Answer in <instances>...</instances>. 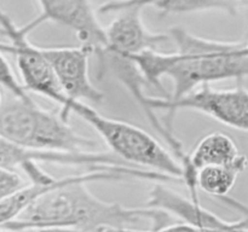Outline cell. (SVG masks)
Returning <instances> with one entry per match:
<instances>
[{"label":"cell","mask_w":248,"mask_h":232,"mask_svg":"<svg viewBox=\"0 0 248 232\" xmlns=\"http://www.w3.org/2000/svg\"><path fill=\"white\" fill-rule=\"evenodd\" d=\"M0 87H1V86H0ZM2 103H4V102H2V93H1V89H0V108H1Z\"/></svg>","instance_id":"19"},{"label":"cell","mask_w":248,"mask_h":232,"mask_svg":"<svg viewBox=\"0 0 248 232\" xmlns=\"http://www.w3.org/2000/svg\"><path fill=\"white\" fill-rule=\"evenodd\" d=\"M241 4L240 0H110L99 6V14L119 12L127 7L153 6L165 14H189L206 10H223L235 14Z\"/></svg>","instance_id":"12"},{"label":"cell","mask_w":248,"mask_h":232,"mask_svg":"<svg viewBox=\"0 0 248 232\" xmlns=\"http://www.w3.org/2000/svg\"><path fill=\"white\" fill-rule=\"evenodd\" d=\"M239 210H241V212L245 213V214H248V207H247V205H245L244 203H242V204L240 205ZM246 232H248V230H246Z\"/></svg>","instance_id":"17"},{"label":"cell","mask_w":248,"mask_h":232,"mask_svg":"<svg viewBox=\"0 0 248 232\" xmlns=\"http://www.w3.org/2000/svg\"><path fill=\"white\" fill-rule=\"evenodd\" d=\"M0 86L4 87L6 91L11 93V96L16 97V98L23 99V101H31V99L28 92L24 89L21 82L17 80L16 75L12 72L11 65L5 58L1 48H0Z\"/></svg>","instance_id":"14"},{"label":"cell","mask_w":248,"mask_h":232,"mask_svg":"<svg viewBox=\"0 0 248 232\" xmlns=\"http://www.w3.org/2000/svg\"><path fill=\"white\" fill-rule=\"evenodd\" d=\"M28 185L17 171L0 167V201L15 195Z\"/></svg>","instance_id":"15"},{"label":"cell","mask_w":248,"mask_h":232,"mask_svg":"<svg viewBox=\"0 0 248 232\" xmlns=\"http://www.w3.org/2000/svg\"><path fill=\"white\" fill-rule=\"evenodd\" d=\"M140 7H127L116 12L107 28L106 52L118 56H130L147 50H155L170 40L169 35L153 33L144 26Z\"/></svg>","instance_id":"9"},{"label":"cell","mask_w":248,"mask_h":232,"mask_svg":"<svg viewBox=\"0 0 248 232\" xmlns=\"http://www.w3.org/2000/svg\"><path fill=\"white\" fill-rule=\"evenodd\" d=\"M247 166V157L242 155L239 161L229 166L205 167L196 173V185L201 191L220 200L229 195L237 176L245 172Z\"/></svg>","instance_id":"13"},{"label":"cell","mask_w":248,"mask_h":232,"mask_svg":"<svg viewBox=\"0 0 248 232\" xmlns=\"http://www.w3.org/2000/svg\"><path fill=\"white\" fill-rule=\"evenodd\" d=\"M147 207L166 212L171 217H177L182 222L191 225L201 232H217L232 224L203 208L200 202H194L191 198L188 200L161 184H155L153 186L147 201Z\"/></svg>","instance_id":"10"},{"label":"cell","mask_w":248,"mask_h":232,"mask_svg":"<svg viewBox=\"0 0 248 232\" xmlns=\"http://www.w3.org/2000/svg\"><path fill=\"white\" fill-rule=\"evenodd\" d=\"M41 232H73V231H41Z\"/></svg>","instance_id":"20"},{"label":"cell","mask_w":248,"mask_h":232,"mask_svg":"<svg viewBox=\"0 0 248 232\" xmlns=\"http://www.w3.org/2000/svg\"><path fill=\"white\" fill-rule=\"evenodd\" d=\"M0 28L10 40V44H0V48L2 52L11 53L16 58L24 89L41 94L62 108L67 101V96L58 85L52 67L44 53V48L33 45L28 40L29 34L22 27H17L1 10Z\"/></svg>","instance_id":"6"},{"label":"cell","mask_w":248,"mask_h":232,"mask_svg":"<svg viewBox=\"0 0 248 232\" xmlns=\"http://www.w3.org/2000/svg\"><path fill=\"white\" fill-rule=\"evenodd\" d=\"M237 145L229 135L222 132H213L199 140L195 149L189 154V169L183 183L190 192L194 202H200L196 185V173L205 167L229 166L241 159Z\"/></svg>","instance_id":"11"},{"label":"cell","mask_w":248,"mask_h":232,"mask_svg":"<svg viewBox=\"0 0 248 232\" xmlns=\"http://www.w3.org/2000/svg\"><path fill=\"white\" fill-rule=\"evenodd\" d=\"M41 14L22 28L31 33L45 22L64 26L73 30L81 45L93 48L94 53L107 46L106 31L97 21L90 0H38Z\"/></svg>","instance_id":"7"},{"label":"cell","mask_w":248,"mask_h":232,"mask_svg":"<svg viewBox=\"0 0 248 232\" xmlns=\"http://www.w3.org/2000/svg\"><path fill=\"white\" fill-rule=\"evenodd\" d=\"M177 50L161 53L147 50L123 56L137 65L145 84L177 101L199 85L248 76V43H228L200 38L181 27L170 30Z\"/></svg>","instance_id":"2"},{"label":"cell","mask_w":248,"mask_h":232,"mask_svg":"<svg viewBox=\"0 0 248 232\" xmlns=\"http://www.w3.org/2000/svg\"><path fill=\"white\" fill-rule=\"evenodd\" d=\"M70 113L89 123L114 155L128 164L149 168L174 180L183 181V167L154 137L142 128L103 116L89 104L67 98L60 115L68 121Z\"/></svg>","instance_id":"4"},{"label":"cell","mask_w":248,"mask_h":232,"mask_svg":"<svg viewBox=\"0 0 248 232\" xmlns=\"http://www.w3.org/2000/svg\"><path fill=\"white\" fill-rule=\"evenodd\" d=\"M138 103L167 144L174 140L170 132L173 115L184 109L203 113L224 125L248 132V89L244 87L215 89L210 85H202L198 91L177 101L144 96Z\"/></svg>","instance_id":"5"},{"label":"cell","mask_w":248,"mask_h":232,"mask_svg":"<svg viewBox=\"0 0 248 232\" xmlns=\"http://www.w3.org/2000/svg\"><path fill=\"white\" fill-rule=\"evenodd\" d=\"M63 93L69 99L98 104L104 94L93 86L89 75V58L93 48L86 45L79 47L44 48Z\"/></svg>","instance_id":"8"},{"label":"cell","mask_w":248,"mask_h":232,"mask_svg":"<svg viewBox=\"0 0 248 232\" xmlns=\"http://www.w3.org/2000/svg\"><path fill=\"white\" fill-rule=\"evenodd\" d=\"M115 232H201L191 225L186 222H176V224H167L161 227H150L148 231H138L132 229H114Z\"/></svg>","instance_id":"16"},{"label":"cell","mask_w":248,"mask_h":232,"mask_svg":"<svg viewBox=\"0 0 248 232\" xmlns=\"http://www.w3.org/2000/svg\"><path fill=\"white\" fill-rule=\"evenodd\" d=\"M97 232H115V231H114V229H103L101 230V231H97Z\"/></svg>","instance_id":"18"},{"label":"cell","mask_w":248,"mask_h":232,"mask_svg":"<svg viewBox=\"0 0 248 232\" xmlns=\"http://www.w3.org/2000/svg\"><path fill=\"white\" fill-rule=\"evenodd\" d=\"M138 178L154 183L172 181L170 176L149 169H91L87 173L58 179L55 186L39 196L26 212L0 232L73 231L97 232L103 229H130L132 225L150 221V227L165 226L172 220L166 212L153 208H126L102 201L86 184L98 180Z\"/></svg>","instance_id":"1"},{"label":"cell","mask_w":248,"mask_h":232,"mask_svg":"<svg viewBox=\"0 0 248 232\" xmlns=\"http://www.w3.org/2000/svg\"><path fill=\"white\" fill-rule=\"evenodd\" d=\"M0 135L26 149L43 152H92L94 140L75 132L60 114L40 108L33 99L12 96L0 108Z\"/></svg>","instance_id":"3"}]
</instances>
